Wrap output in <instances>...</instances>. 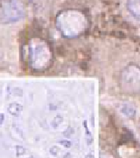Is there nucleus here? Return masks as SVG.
I'll use <instances>...</instances> for the list:
<instances>
[{
    "label": "nucleus",
    "mask_w": 140,
    "mask_h": 158,
    "mask_svg": "<svg viewBox=\"0 0 140 158\" xmlns=\"http://www.w3.org/2000/svg\"><path fill=\"white\" fill-rule=\"evenodd\" d=\"M24 16V10L18 0H9L3 5L0 12V19L3 23H13Z\"/></svg>",
    "instance_id": "obj_1"
},
{
    "label": "nucleus",
    "mask_w": 140,
    "mask_h": 158,
    "mask_svg": "<svg viewBox=\"0 0 140 158\" xmlns=\"http://www.w3.org/2000/svg\"><path fill=\"white\" fill-rule=\"evenodd\" d=\"M84 17H83L79 11L74 10H68L64 11L58 18V23L61 24V27L62 29L67 28L68 26H71L69 27L68 31L73 32V31H77L79 28H81L84 22Z\"/></svg>",
    "instance_id": "obj_2"
},
{
    "label": "nucleus",
    "mask_w": 140,
    "mask_h": 158,
    "mask_svg": "<svg viewBox=\"0 0 140 158\" xmlns=\"http://www.w3.org/2000/svg\"><path fill=\"white\" fill-rule=\"evenodd\" d=\"M126 5L131 15L140 20V0H128Z\"/></svg>",
    "instance_id": "obj_3"
},
{
    "label": "nucleus",
    "mask_w": 140,
    "mask_h": 158,
    "mask_svg": "<svg viewBox=\"0 0 140 158\" xmlns=\"http://www.w3.org/2000/svg\"><path fill=\"white\" fill-rule=\"evenodd\" d=\"M23 110V106L18 102H12L8 105L7 111L12 116H18Z\"/></svg>",
    "instance_id": "obj_4"
},
{
    "label": "nucleus",
    "mask_w": 140,
    "mask_h": 158,
    "mask_svg": "<svg viewBox=\"0 0 140 158\" xmlns=\"http://www.w3.org/2000/svg\"><path fill=\"white\" fill-rule=\"evenodd\" d=\"M16 156H18V157H19L21 156H23V155H25L26 154V149L23 146H21V145H17L16 146Z\"/></svg>",
    "instance_id": "obj_5"
},
{
    "label": "nucleus",
    "mask_w": 140,
    "mask_h": 158,
    "mask_svg": "<svg viewBox=\"0 0 140 158\" xmlns=\"http://www.w3.org/2000/svg\"><path fill=\"white\" fill-rule=\"evenodd\" d=\"M62 117L61 115H57L56 117L53 119V121L52 122L53 127L56 128V127L62 123Z\"/></svg>",
    "instance_id": "obj_6"
},
{
    "label": "nucleus",
    "mask_w": 140,
    "mask_h": 158,
    "mask_svg": "<svg viewBox=\"0 0 140 158\" xmlns=\"http://www.w3.org/2000/svg\"><path fill=\"white\" fill-rule=\"evenodd\" d=\"M59 151H60V148H58L57 146H53V147H52V148H50V154L53 155V156H57Z\"/></svg>",
    "instance_id": "obj_7"
},
{
    "label": "nucleus",
    "mask_w": 140,
    "mask_h": 158,
    "mask_svg": "<svg viewBox=\"0 0 140 158\" xmlns=\"http://www.w3.org/2000/svg\"><path fill=\"white\" fill-rule=\"evenodd\" d=\"M73 134H74V129H73L72 127H68L67 130L63 133V135H64L65 136H67V137H69V136H70L71 135H73Z\"/></svg>",
    "instance_id": "obj_8"
},
{
    "label": "nucleus",
    "mask_w": 140,
    "mask_h": 158,
    "mask_svg": "<svg viewBox=\"0 0 140 158\" xmlns=\"http://www.w3.org/2000/svg\"><path fill=\"white\" fill-rule=\"evenodd\" d=\"M60 143L63 145L65 148H70L71 147V143L69 142V141H67V140H62V141H61Z\"/></svg>",
    "instance_id": "obj_9"
},
{
    "label": "nucleus",
    "mask_w": 140,
    "mask_h": 158,
    "mask_svg": "<svg viewBox=\"0 0 140 158\" xmlns=\"http://www.w3.org/2000/svg\"><path fill=\"white\" fill-rule=\"evenodd\" d=\"M5 121V114H0V126L2 125V123Z\"/></svg>",
    "instance_id": "obj_10"
},
{
    "label": "nucleus",
    "mask_w": 140,
    "mask_h": 158,
    "mask_svg": "<svg viewBox=\"0 0 140 158\" xmlns=\"http://www.w3.org/2000/svg\"><path fill=\"white\" fill-rule=\"evenodd\" d=\"M64 158H71V155L69 153H67L64 156Z\"/></svg>",
    "instance_id": "obj_11"
},
{
    "label": "nucleus",
    "mask_w": 140,
    "mask_h": 158,
    "mask_svg": "<svg viewBox=\"0 0 140 158\" xmlns=\"http://www.w3.org/2000/svg\"><path fill=\"white\" fill-rule=\"evenodd\" d=\"M86 158H94V156H91V155H88V156H86Z\"/></svg>",
    "instance_id": "obj_12"
},
{
    "label": "nucleus",
    "mask_w": 140,
    "mask_h": 158,
    "mask_svg": "<svg viewBox=\"0 0 140 158\" xmlns=\"http://www.w3.org/2000/svg\"><path fill=\"white\" fill-rule=\"evenodd\" d=\"M29 158H34V157H33V156H30V157H29Z\"/></svg>",
    "instance_id": "obj_13"
}]
</instances>
